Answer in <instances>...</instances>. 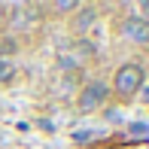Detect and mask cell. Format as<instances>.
Segmentation results:
<instances>
[{"label": "cell", "instance_id": "1", "mask_svg": "<svg viewBox=\"0 0 149 149\" xmlns=\"http://www.w3.org/2000/svg\"><path fill=\"white\" fill-rule=\"evenodd\" d=\"M113 85H116L119 94H134L143 88V67L137 64V61H131V64H122L116 70V79H113Z\"/></svg>", "mask_w": 149, "mask_h": 149}, {"label": "cell", "instance_id": "2", "mask_svg": "<svg viewBox=\"0 0 149 149\" xmlns=\"http://www.w3.org/2000/svg\"><path fill=\"white\" fill-rule=\"evenodd\" d=\"M88 55H91V46H85V43H76V46H61V49H58V64L70 70V67H79Z\"/></svg>", "mask_w": 149, "mask_h": 149}, {"label": "cell", "instance_id": "3", "mask_svg": "<svg viewBox=\"0 0 149 149\" xmlns=\"http://www.w3.org/2000/svg\"><path fill=\"white\" fill-rule=\"evenodd\" d=\"M104 100H107V85L104 82H88L82 88V94H79V110L88 113V110H94V107H100Z\"/></svg>", "mask_w": 149, "mask_h": 149}, {"label": "cell", "instance_id": "4", "mask_svg": "<svg viewBox=\"0 0 149 149\" xmlns=\"http://www.w3.org/2000/svg\"><path fill=\"white\" fill-rule=\"evenodd\" d=\"M122 33L134 43H149V22L146 18H128L122 24Z\"/></svg>", "mask_w": 149, "mask_h": 149}, {"label": "cell", "instance_id": "5", "mask_svg": "<svg viewBox=\"0 0 149 149\" xmlns=\"http://www.w3.org/2000/svg\"><path fill=\"white\" fill-rule=\"evenodd\" d=\"M91 22H94V9H91V6H85V9H79V15L73 18V31H79V33L88 31Z\"/></svg>", "mask_w": 149, "mask_h": 149}, {"label": "cell", "instance_id": "6", "mask_svg": "<svg viewBox=\"0 0 149 149\" xmlns=\"http://www.w3.org/2000/svg\"><path fill=\"white\" fill-rule=\"evenodd\" d=\"M12 73H15V67H12V61L0 58V82H9V79H12Z\"/></svg>", "mask_w": 149, "mask_h": 149}, {"label": "cell", "instance_id": "7", "mask_svg": "<svg viewBox=\"0 0 149 149\" xmlns=\"http://www.w3.org/2000/svg\"><path fill=\"white\" fill-rule=\"evenodd\" d=\"M52 9L55 12H73V9H79L73 0H58V3H52Z\"/></svg>", "mask_w": 149, "mask_h": 149}, {"label": "cell", "instance_id": "8", "mask_svg": "<svg viewBox=\"0 0 149 149\" xmlns=\"http://www.w3.org/2000/svg\"><path fill=\"white\" fill-rule=\"evenodd\" d=\"M146 131H149V128L143 125V122H131V134H137V137H143Z\"/></svg>", "mask_w": 149, "mask_h": 149}, {"label": "cell", "instance_id": "9", "mask_svg": "<svg viewBox=\"0 0 149 149\" xmlns=\"http://www.w3.org/2000/svg\"><path fill=\"white\" fill-rule=\"evenodd\" d=\"M143 100H146V104H149V88H143Z\"/></svg>", "mask_w": 149, "mask_h": 149}]
</instances>
